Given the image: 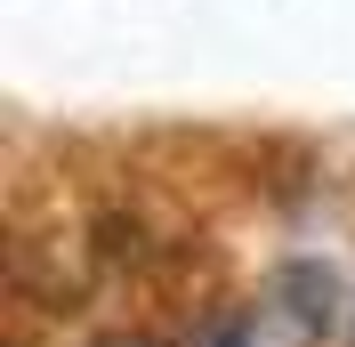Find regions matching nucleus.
I'll return each instance as SVG.
<instances>
[{"label":"nucleus","mask_w":355,"mask_h":347,"mask_svg":"<svg viewBox=\"0 0 355 347\" xmlns=\"http://www.w3.org/2000/svg\"><path fill=\"white\" fill-rule=\"evenodd\" d=\"M331 331V282L315 275H283L266 299L234 307V315H218V323L202 331L194 347H315Z\"/></svg>","instance_id":"f257e3e1"},{"label":"nucleus","mask_w":355,"mask_h":347,"mask_svg":"<svg viewBox=\"0 0 355 347\" xmlns=\"http://www.w3.org/2000/svg\"><path fill=\"white\" fill-rule=\"evenodd\" d=\"M113 347H137V339H113Z\"/></svg>","instance_id":"f03ea898"}]
</instances>
